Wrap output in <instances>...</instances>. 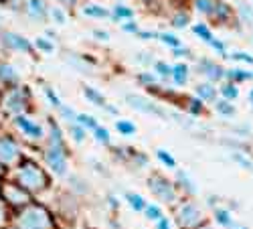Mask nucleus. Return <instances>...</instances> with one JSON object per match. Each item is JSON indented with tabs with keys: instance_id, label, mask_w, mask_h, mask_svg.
Masks as SVG:
<instances>
[{
	"instance_id": "obj_1",
	"label": "nucleus",
	"mask_w": 253,
	"mask_h": 229,
	"mask_svg": "<svg viewBox=\"0 0 253 229\" xmlns=\"http://www.w3.org/2000/svg\"><path fill=\"white\" fill-rule=\"evenodd\" d=\"M49 217L41 207H31L18 217V229H47Z\"/></svg>"
},
{
	"instance_id": "obj_2",
	"label": "nucleus",
	"mask_w": 253,
	"mask_h": 229,
	"mask_svg": "<svg viewBox=\"0 0 253 229\" xmlns=\"http://www.w3.org/2000/svg\"><path fill=\"white\" fill-rule=\"evenodd\" d=\"M18 179H20V183H23L25 186H29V189H43L45 181H47L45 175L41 173L33 162H27L25 166H20Z\"/></svg>"
},
{
	"instance_id": "obj_3",
	"label": "nucleus",
	"mask_w": 253,
	"mask_h": 229,
	"mask_svg": "<svg viewBox=\"0 0 253 229\" xmlns=\"http://www.w3.org/2000/svg\"><path fill=\"white\" fill-rule=\"evenodd\" d=\"M47 162L57 175L65 173V152H63L61 144H51V148L47 150Z\"/></svg>"
},
{
	"instance_id": "obj_4",
	"label": "nucleus",
	"mask_w": 253,
	"mask_h": 229,
	"mask_svg": "<svg viewBox=\"0 0 253 229\" xmlns=\"http://www.w3.org/2000/svg\"><path fill=\"white\" fill-rule=\"evenodd\" d=\"M178 221L182 227H195L199 221H201V211L197 209L195 205L186 203L180 207V213H178Z\"/></svg>"
},
{
	"instance_id": "obj_5",
	"label": "nucleus",
	"mask_w": 253,
	"mask_h": 229,
	"mask_svg": "<svg viewBox=\"0 0 253 229\" xmlns=\"http://www.w3.org/2000/svg\"><path fill=\"white\" fill-rule=\"evenodd\" d=\"M148 186L150 189L160 197V199H164V201H174V189L170 184H168L166 181H162V179H150V183H148Z\"/></svg>"
},
{
	"instance_id": "obj_6",
	"label": "nucleus",
	"mask_w": 253,
	"mask_h": 229,
	"mask_svg": "<svg viewBox=\"0 0 253 229\" xmlns=\"http://www.w3.org/2000/svg\"><path fill=\"white\" fill-rule=\"evenodd\" d=\"M16 154H18L16 144L10 138H0V160H2V162H10V160L16 158Z\"/></svg>"
},
{
	"instance_id": "obj_7",
	"label": "nucleus",
	"mask_w": 253,
	"mask_h": 229,
	"mask_svg": "<svg viewBox=\"0 0 253 229\" xmlns=\"http://www.w3.org/2000/svg\"><path fill=\"white\" fill-rule=\"evenodd\" d=\"M128 103H130V106H134V108H138V110L152 112V114H158V116L166 118V114H164V112H162L158 106H154V103H150L148 99H142V97H134V95H130V97H128Z\"/></svg>"
},
{
	"instance_id": "obj_8",
	"label": "nucleus",
	"mask_w": 253,
	"mask_h": 229,
	"mask_svg": "<svg viewBox=\"0 0 253 229\" xmlns=\"http://www.w3.org/2000/svg\"><path fill=\"white\" fill-rule=\"evenodd\" d=\"M4 41L12 47V49H18V51H31V43L27 39H23V37H18V35H14V33H6L4 35Z\"/></svg>"
},
{
	"instance_id": "obj_9",
	"label": "nucleus",
	"mask_w": 253,
	"mask_h": 229,
	"mask_svg": "<svg viewBox=\"0 0 253 229\" xmlns=\"http://www.w3.org/2000/svg\"><path fill=\"white\" fill-rule=\"evenodd\" d=\"M16 124H18V126L23 128V130H25L29 136H37V138H39L41 134H43V132H41V128L37 126V124L29 122V120H27V118H23V116H18V118H16Z\"/></svg>"
},
{
	"instance_id": "obj_10",
	"label": "nucleus",
	"mask_w": 253,
	"mask_h": 229,
	"mask_svg": "<svg viewBox=\"0 0 253 229\" xmlns=\"http://www.w3.org/2000/svg\"><path fill=\"white\" fill-rule=\"evenodd\" d=\"M203 63L207 65V67H201V71L203 73H207L211 79H219L221 75H223V71L219 69V65H215V63H211V61H203Z\"/></svg>"
},
{
	"instance_id": "obj_11",
	"label": "nucleus",
	"mask_w": 253,
	"mask_h": 229,
	"mask_svg": "<svg viewBox=\"0 0 253 229\" xmlns=\"http://www.w3.org/2000/svg\"><path fill=\"white\" fill-rule=\"evenodd\" d=\"M172 75H174V81L178 83V86H182V83L186 81V77H188V67H186L184 63H182V65H174Z\"/></svg>"
},
{
	"instance_id": "obj_12",
	"label": "nucleus",
	"mask_w": 253,
	"mask_h": 229,
	"mask_svg": "<svg viewBox=\"0 0 253 229\" xmlns=\"http://www.w3.org/2000/svg\"><path fill=\"white\" fill-rule=\"evenodd\" d=\"M29 10L33 16L37 18H43L45 16V6H43V0H31L29 2Z\"/></svg>"
},
{
	"instance_id": "obj_13",
	"label": "nucleus",
	"mask_w": 253,
	"mask_h": 229,
	"mask_svg": "<svg viewBox=\"0 0 253 229\" xmlns=\"http://www.w3.org/2000/svg\"><path fill=\"white\" fill-rule=\"evenodd\" d=\"M197 93L203 97V99H215V88L211 83H203V86L197 88Z\"/></svg>"
},
{
	"instance_id": "obj_14",
	"label": "nucleus",
	"mask_w": 253,
	"mask_h": 229,
	"mask_svg": "<svg viewBox=\"0 0 253 229\" xmlns=\"http://www.w3.org/2000/svg\"><path fill=\"white\" fill-rule=\"evenodd\" d=\"M116 128H118L122 134H126V136H130V134L136 132V126H134V124H132V122H124V120L116 122Z\"/></svg>"
},
{
	"instance_id": "obj_15",
	"label": "nucleus",
	"mask_w": 253,
	"mask_h": 229,
	"mask_svg": "<svg viewBox=\"0 0 253 229\" xmlns=\"http://www.w3.org/2000/svg\"><path fill=\"white\" fill-rule=\"evenodd\" d=\"M128 203L134 207L136 211H142V209H144V201H142L140 195H128Z\"/></svg>"
},
{
	"instance_id": "obj_16",
	"label": "nucleus",
	"mask_w": 253,
	"mask_h": 229,
	"mask_svg": "<svg viewBox=\"0 0 253 229\" xmlns=\"http://www.w3.org/2000/svg\"><path fill=\"white\" fill-rule=\"evenodd\" d=\"M217 110H219L223 116H233V114H235L233 106H231V103H227V101H219V103H217Z\"/></svg>"
},
{
	"instance_id": "obj_17",
	"label": "nucleus",
	"mask_w": 253,
	"mask_h": 229,
	"mask_svg": "<svg viewBox=\"0 0 253 229\" xmlns=\"http://www.w3.org/2000/svg\"><path fill=\"white\" fill-rule=\"evenodd\" d=\"M83 12H85V14H91V16H99V18H105V16H108V10H103V8H99V6H87Z\"/></svg>"
},
{
	"instance_id": "obj_18",
	"label": "nucleus",
	"mask_w": 253,
	"mask_h": 229,
	"mask_svg": "<svg viewBox=\"0 0 253 229\" xmlns=\"http://www.w3.org/2000/svg\"><path fill=\"white\" fill-rule=\"evenodd\" d=\"M85 95L87 97H91V101L93 103H97V106H103V97L95 92V90H91V88H85Z\"/></svg>"
},
{
	"instance_id": "obj_19",
	"label": "nucleus",
	"mask_w": 253,
	"mask_h": 229,
	"mask_svg": "<svg viewBox=\"0 0 253 229\" xmlns=\"http://www.w3.org/2000/svg\"><path fill=\"white\" fill-rule=\"evenodd\" d=\"M0 77H2L4 81H6V79H10V81H14V79H16L14 71H12L8 65H0Z\"/></svg>"
},
{
	"instance_id": "obj_20",
	"label": "nucleus",
	"mask_w": 253,
	"mask_h": 229,
	"mask_svg": "<svg viewBox=\"0 0 253 229\" xmlns=\"http://www.w3.org/2000/svg\"><path fill=\"white\" fill-rule=\"evenodd\" d=\"M158 158L166 164V166H170V169H174V166H176V162H174V158L170 156V154H166L164 150H158Z\"/></svg>"
},
{
	"instance_id": "obj_21",
	"label": "nucleus",
	"mask_w": 253,
	"mask_h": 229,
	"mask_svg": "<svg viewBox=\"0 0 253 229\" xmlns=\"http://www.w3.org/2000/svg\"><path fill=\"white\" fill-rule=\"evenodd\" d=\"M195 33H197L201 39L209 41V43H211V41H213V39H211V33H209V29H207L205 25H197V27H195Z\"/></svg>"
},
{
	"instance_id": "obj_22",
	"label": "nucleus",
	"mask_w": 253,
	"mask_h": 229,
	"mask_svg": "<svg viewBox=\"0 0 253 229\" xmlns=\"http://www.w3.org/2000/svg\"><path fill=\"white\" fill-rule=\"evenodd\" d=\"M215 217H217V221H219L221 225H227V227H229L231 223H233V221H231V215H229L227 211H217V213H215Z\"/></svg>"
},
{
	"instance_id": "obj_23",
	"label": "nucleus",
	"mask_w": 253,
	"mask_h": 229,
	"mask_svg": "<svg viewBox=\"0 0 253 229\" xmlns=\"http://www.w3.org/2000/svg\"><path fill=\"white\" fill-rule=\"evenodd\" d=\"M95 138L99 142H103V144L110 142V134H108V130H105V128H95Z\"/></svg>"
},
{
	"instance_id": "obj_24",
	"label": "nucleus",
	"mask_w": 253,
	"mask_h": 229,
	"mask_svg": "<svg viewBox=\"0 0 253 229\" xmlns=\"http://www.w3.org/2000/svg\"><path fill=\"white\" fill-rule=\"evenodd\" d=\"M132 10L130 8H126V6H116V16L118 18H132Z\"/></svg>"
},
{
	"instance_id": "obj_25",
	"label": "nucleus",
	"mask_w": 253,
	"mask_h": 229,
	"mask_svg": "<svg viewBox=\"0 0 253 229\" xmlns=\"http://www.w3.org/2000/svg\"><path fill=\"white\" fill-rule=\"evenodd\" d=\"M223 93H225L227 99H235L237 97V88L235 86H225L223 88Z\"/></svg>"
},
{
	"instance_id": "obj_26",
	"label": "nucleus",
	"mask_w": 253,
	"mask_h": 229,
	"mask_svg": "<svg viewBox=\"0 0 253 229\" xmlns=\"http://www.w3.org/2000/svg\"><path fill=\"white\" fill-rule=\"evenodd\" d=\"M146 217H148V219H162L160 217V209H158V207H148V209H146Z\"/></svg>"
},
{
	"instance_id": "obj_27",
	"label": "nucleus",
	"mask_w": 253,
	"mask_h": 229,
	"mask_svg": "<svg viewBox=\"0 0 253 229\" xmlns=\"http://www.w3.org/2000/svg\"><path fill=\"white\" fill-rule=\"evenodd\" d=\"M77 120L83 124V126H87V128H97V126H95V122H93L91 118H87V116H77Z\"/></svg>"
},
{
	"instance_id": "obj_28",
	"label": "nucleus",
	"mask_w": 253,
	"mask_h": 229,
	"mask_svg": "<svg viewBox=\"0 0 253 229\" xmlns=\"http://www.w3.org/2000/svg\"><path fill=\"white\" fill-rule=\"evenodd\" d=\"M229 77H233V79H247V77H249V73H247V71L233 69V71H229Z\"/></svg>"
},
{
	"instance_id": "obj_29",
	"label": "nucleus",
	"mask_w": 253,
	"mask_h": 229,
	"mask_svg": "<svg viewBox=\"0 0 253 229\" xmlns=\"http://www.w3.org/2000/svg\"><path fill=\"white\" fill-rule=\"evenodd\" d=\"M160 39L164 41V43H168V45L178 47V39H176V37H170V35H160Z\"/></svg>"
},
{
	"instance_id": "obj_30",
	"label": "nucleus",
	"mask_w": 253,
	"mask_h": 229,
	"mask_svg": "<svg viewBox=\"0 0 253 229\" xmlns=\"http://www.w3.org/2000/svg\"><path fill=\"white\" fill-rule=\"evenodd\" d=\"M156 69H158V73H160V75H170V73H172V69L168 67L166 63H158V65H156Z\"/></svg>"
},
{
	"instance_id": "obj_31",
	"label": "nucleus",
	"mask_w": 253,
	"mask_h": 229,
	"mask_svg": "<svg viewBox=\"0 0 253 229\" xmlns=\"http://www.w3.org/2000/svg\"><path fill=\"white\" fill-rule=\"evenodd\" d=\"M53 16H55V20H57L59 25H63V23H65V14H63L59 8H53Z\"/></svg>"
},
{
	"instance_id": "obj_32",
	"label": "nucleus",
	"mask_w": 253,
	"mask_h": 229,
	"mask_svg": "<svg viewBox=\"0 0 253 229\" xmlns=\"http://www.w3.org/2000/svg\"><path fill=\"white\" fill-rule=\"evenodd\" d=\"M45 92H47V95H49V99H51V103H55V106H59V108H61V103H59V99H57V95H55V92H51V88H47Z\"/></svg>"
},
{
	"instance_id": "obj_33",
	"label": "nucleus",
	"mask_w": 253,
	"mask_h": 229,
	"mask_svg": "<svg viewBox=\"0 0 253 229\" xmlns=\"http://www.w3.org/2000/svg\"><path fill=\"white\" fill-rule=\"evenodd\" d=\"M71 134H73V138H75V140H79V142H81L83 138H85V134H83V130H81V128H73V130H71Z\"/></svg>"
},
{
	"instance_id": "obj_34",
	"label": "nucleus",
	"mask_w": 253,
	"mask_h": 229,
	"mask_svg": "<svg viewBox=\"0 0 253 229\" xmlns=\"http://www.w3.org/2000/svg\"><path fill=\"white\" fill-rule=\"evenodd\" d=\"M197 8H201V10L209 12V10H211V4H209V0H199V2H197Z\"/></svg>"
},
{
	"instance_id": "obj_35",
	"label": "nucleus",
	"mask_w": 253,
	"mask_h": 229,
	"mask_svg": "<svg viewBox=\"0 0 253 229\" xmlns=\"http://www.w3.org/2000/svg\"><path fill=\"white\" fill-rule=\"evenodd\" d=\"M37 45H39L41 49H45V51H53V45H49L47 41H43V39H39V41H37Z\"/></svg>"
},
{
	"instance_id": "obj_36",
	"label": "nucleus",
	"mask_w": 253,
	"mask_h": 229,
	"mask_svg": "<svg viewBox=\"0 0 253 229\" xmlns=\"http://www.w3.org/2000/svg\"><path fill=\"white\" fill-rule=\"evenodd\" d=\"M186 23H188V20H186V16H184V14H182V16L178 14V16H176V20H174V25H176V27H186Z\"/></svg>"
},
{
	"instance_id": "obj_37",
	"label": "nucleus",
	"mask_w": 253,
	"mask_h": 229,
	"mask_svg": "<svg viewBox=\"0 0 253 229\" xmlns=\"http://www.w3.org/2000/svg\"><path fill=\"white\" fill-rule=\"evenodd\" d=\"M235 59H241V61H247V63H253V57H249V55H243V53H237V55H233Z\"/></svg>"
},
{
	"instance_id": "obj_38",
	"label": "nucleus",
	"mask_w": 253,
	"mask_h": 229,
	"mask_svg": "<svg viewBox=\"0 0 253 229\" xmlns=\"http://www.w3.org/2000/svg\"><path fill=\"white\" fill-rule=\"evenodd\" d=\"M140 79H142V81H146V83H148V86H150V83H154L152 75H148V73H142V75H140Z\"/></svg>"
},
{
	"instance_id": "obj_39",
	"label": "nucleus",
	"mask_w": 253,
	"mask_h": 229,
	"mask_svg": "<svg viewBox=\"0 0 253 229\" xmlns=\"http://www.w3.org/2000/svg\"><path fill=\"white\" fill-rule=\"evenodd\" d=\"M235 160H239L241 162V166H251V162L249 160H245L243 156H239V154H235Z\"/></svg>"
},
{
	"instance_id": "obj_40",
	"label": "nucleus",
	"mask_w": 253,
	"mask_h": 229,
	"mask_svg": "<svg viewBox=\"0 0 253 229\" xmlns=\"http://www.w3.org/2000/svg\"><path fill=\"white\" fill-rule=\"evenodd\" d=\"M191 110H193V114H199V112H201V103L193 101V103H191Z\"/></svg>"
},
{
	"instance_id": "obj_41",
	"label": "nucleus",
	"mask_w": 253,
	"mask_h": 229,
	"mask_svg": "<svg viewBox=\"0 0 253 229\" xmlns=\"http://www.w3.org/2000/svg\"><path fill=\"white\" fill-rule=\"evenodd\" d=\"M95 37H97V39H103V41H108V39H110L108 33H103V31H95Z\"/></svg>"
},
{
	"instance_id": "obj_42",
	"label": "nucleus",
	"mask_w": 253,
	"mask_h": 229,
	"mask_svg": "<svg viewBox=\"0 0 253 229\" xmlns=\"http://www.w3.org/2000/svg\"><path fill=\"white\" fill-rule=\"evenodd\" d=\"M158 229H170V225H168V221H166V219H160V223H158Z\"/></svg>"
},
{
	"instance_id": "obj_43",
	"label": "nucleus",
	"mask_w": 253,
	"mask_h": 229,
	"mask_svg": "<svg viewBox=\"0 0 253 229\" xmlns=\"http://www.w3.org/2000/svg\"><path fill=\"white\" fill-rule=\"evenodd\" d=\"M126 31H138V27H136V25H132V23H130V25H126Z\"/></svg>"
},
{
	"instance_id": "obj_44",
	"label": "nucleus",
	"mask_w": 253,
	"mask_h": 229,
	"mask_svg": "<svg viewBox=\"0 0 253 229\" xmlns=\"http://www.w3.org/2000/svg\"><path fill=\"white\" fill-rule=\"evenodd\" d=\"M229 229H247V227H243V225H233V223H231Z\"/></svg>"
},
{
	"instance_id": "obj_45",
	"label": "nucleus",
	"mask_w": 253,
	"mask_h": 229,
	"mask_svg": "<svg viewBox=\"0 0 253 229\" xmlns=\"http://www.w3.org/2000/svg\"><path fill=\"white\" fill-rule=\"evenodd\" d=\"M2 219H4V211H2V207H0V223H2Z\"/></svg>"
},
{
	"instance_id": "obj_46",
	"label": "nucleus",
	"mask_w": 253,
	"mask_h": 229,
	"mask_svg": "<svg viewBox=\"0 0 253 229\" xmlns=\"http://www.w3.org/2000/svg\"><path fill=\"white\" fill-rule=\"evenodd\" d=\"M249 99H251V103H253V92H251V95H249Z\"/></svg>"
},
{
	"instance_id": "obj_47",
	"label": "nucleus",
	"mask_w": 253,
	"mask_h": 229,
	"mask_svg": "<svg viewBox=\"0 0 253 229\" xmlns=\"http://www.w3.org/2000/svg\"><path fill=\"white\" fill-rule=\"evenodd\" d=\"M67 2H73V0H67Z\"/></svg>"
}]
</instances>
